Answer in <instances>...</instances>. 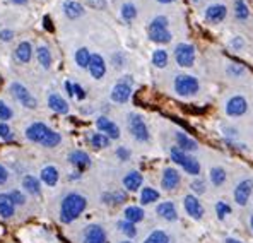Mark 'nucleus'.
Instances as JSON below:
<instances>
[{
    "instance_id": "f257e3e1",
    "label": "nucleus",
    "mask_w": 253,
    "mask_h": 243,
    "mask_svg": "<svg viewBox=\"0 0 253 243\" xmlns=\"http://www.w3.org/2000/svg\"><path fill=\"white\" fill-rule=\"evenodd\" d=\"M26 137H28L29 141L36 142V144L46 146V147H55V146H58L62 141L60 134L51 130L50 127H46L42 122H36V123H33V125H29L28 130H26Z\"/></svg>"
},
{
    "instance_id": "f03ea898",
    "label": "nucleus",
    "mask_w": 253,
    "mask_h": 243,
    "mask_svg": "<svg viewBox=\"0 0 253 243\" xmlns=\"http://www.w3.org/2000/svg\"><path fill=\"white\" fill-rule=\"evenodd\" d=\"M85 205H87V200H85L84 195H81V194H69V195L62 200L60 221L65 224L76 221V219L84 212Z\"/></svg>"
},
{
    "instance_id": "7ed1b4c3",
    "label": "nucleus",
    "mask_w": 253,
    "mask_h": 243,
    "mask_svg": "<svg viewBox=\"0 0 253 243\" xmlns=\"http://www.w3.org/2000/svg\"><path fill=\"white\" fill-rule=\"evenodd\" d=\"M169 154H171V159H173V161L176 163L178 166H180L181 170L185 171V173L190 175V177H199V175H200V170H202V166H200L199 159L193 158L190 152H183L181 149L173 147L169 151Z\"/></svg>"
},
{
    "instance_id": "20e7f679",
    "label": "nucleus",
    "mask_w": 253,
    "mask_h": 243,
    "mask_svg": "<svg viewBox=\"0 0 253 243\" xmlns=\"http://www.w3.org/2000/svg\"><path fill=\"white\" fill-rule=\"evenodd\" d=\"M149 38L154 43H169L171 41V33L168 29V19L165 16H158L149 26Z\"/></svg>"
},
{
    "instance_id": "39448f33",
    "label": "nucleus",
    "mask_w": 253,
    "mask_h": 243,
    "mask_svg": "<svg viewBox=\"0 0 253 243\" xmlns=\"http://www.w3.org/2000/svg\"><path fill=\"white\" fill-rule=\"evenodd\" d=\"M200 89V84H199V79L193 76H188V74H181L174 79V91L176 95L180 96H193L197 95Z\"/></svg>"
},
{
    "instance_id": "423d86ee",
    "label": "nucleus",
    "mask_w": 253,
    "mask_h": 243,
    "mask_svg": "<svg viewBox=\"0 0 253 243\" xmlns=\"http://www.w3.org/2000/svg\"><path fill=\"white\" fill-rule=\"evenodd\" d=\"M197 51L193 45L188 43H180L174 48V60L180 67H192L195 63Z\"/></svg>"
},
{
    "instance_id": "0eeeda50",
    "label": "nucleus",
    "mask_w": 253,
    "mask_h": 243,
    "mask_svg": "<svg viewBox=\"0 0 253 243\" xmlns=\"http://www.w3.org/2000/svg\"><path fill=\"white\" fill-rule=\"evenodd\" d=\"M128 129L130 134L133 136V139H137L139 142H147L149 141V129L144 122V118L140 115L132 113L128 117Z\"/></svg>"
},
{
    "instance_id": "6e6552de",
    "label": "nucleus",
    "mask_w": 253,
    "mask_h": 243,
    "mask_svg": "<svg viewBox=\"0 0 253 243\" xmlns=\"http://www.w3.org/2000/svg\"><path fill=\"white\" fill-rule=\"evenodd\" d=\"M252 194H253V180L252 178H245L234 187V192H233V197H234V202L241 207H245L252 199Z\"/></svg>"
},
{
    "instance_id": "1a4fd4ad",
    "label": "nucleus",
    "mask_w": 253,
    "mask_h": 243,
    "mask_svg": "<svg viewBox=\"0 0 253 243\" xmlns=\"http://www.w3.org/2000/svg\"><path fill=\"white\" fill-rule=\"evenodd\" d=\"M130 95H132V77L126 76L115 84L113 91H111V99L115 103H126Z\"/></svg>"
},
{
    "instance_id": "9d476101",
    "label": "nucleus",
    "mask_w": 253,
    "mask_h": 243,
    "mask_svg": "<svg viewBox=\"0 0 253 243\" xmlns=\"http://www.w3.org/2000/svg\"><path fill=\"white\" fill-rule=\"evenodd\" d=\"M183 207H185V212L190 216L192 219H197V221H200V219L204 218V214H206V209H204V204L200 202V199L197 195H193V194H188V195H185L183 199Z\"/></svg>"
},
{
    "instance_id": "9b49d317",
    "label": "nucleus",
    "mask_w": 253,
    "mask_h": 243,
    "mask_svg": "<svg viewBox=\"0 0 253 243\" xmlns=\"http://www.w3.org/2000/svg\"><path fill=\"white\" fill-rule=\"evenodd\" d=\"M248 110V101L245 96L241 95H236V96H231V98L228 99V103H226V115L228 117H243L245 113H247Z\"/></svg>"
},
{
    "instance_id": "f8f14e48",
    "label": "nucleus",
    "mask_w": 253,
    "mask_h": 243,
    "mask_svg": "<svg viewBox=\"0 0 253 243\" xmlns=\"http://www.w3.org/2000/svg\"><path fill=\"white\" fill-rule=\"evenodd\" d=\"M181 182V175L180 171L176 170V168H166L165 171H163V177H161V187L165 190H171L178 189V185H180Z\"/></svg>"
},
{
    "instance_id": "ddd939ff",
    "label": "nucleus",
    "mask_w": 253,
    "mask_h": 243,
    "mask_svg": "<svg viewBox=\"0 0 253 243\" xmlns=\"http://www.w3.org/2000/svg\"><path fill=\"white\" fill-rule=\"evenodd\" d=\"M84 243H106V231L99 224H91L84 230Z\"/></svg>"
},
{
    "instance_id": "4468645a",
    "label": "nucleus",
    "mask_w": 253,
    "mask_h": 243,
    "mask_svg": "<svg viewBox=\"0 0 253 243\" xmlns=\"http://www.w3.org/2000/svg\"><path fill=\"white\" fill-rule=\"evenodd\" d=\"M96 127H98L99 132L105 134V136H108L110 139H118V137H120V129H118L117 123L111 122L110 118L99 117L98 120H96Z\"/></svg>"
},
{
    "instance_id": "2eb2a0df",
    "label": "nucleus",
    "mask_w": 253,
    "mask_h": 243,
    "mask_svg": "<svg viewBox=\"0 0 253 243\" xmlns=\"http://www.w3.org/2000/svg\"><path fill=\"white\" fill-rule=\"evenodd\" d=\"M10 89H12L14 96H16V98L19 99V101L24 104L26 108H36V99L33 98L31 93H29L28 89L21 84V82H14Z\"/></svg>"
},
{
    "instance_id": "dca6fc26",
    "label": "nucleus",
    "mask_w": 253,
    "mask_h": 243,
    "mask_svg": "<svg viewBox=\"0 0 253 243\" xmlns=\"http://www.w3.org/2000/svg\"><path fill=\"white\" fill-rule=\"evenodd\" d=\"M89 72L94 79H101L103 76L106 74V63H105V58L101 55H91V60H89V65H87Z\"/></svg>"
},
{
    "instance_id": "f3484780",
    "label": "nucleus",
    "mask_w": 253,
    "mask_h": 243,
    "mask_svg": "<svg viewBox=\"0 0 253 243\" xmlns=\"http://www.w3.org/2000/svg\"><path fill=\"white\" fill-rule=\"evenodd\" d=\"M156 212L159 214V218H163L165 221H176L178 219V211H176V205L173 202H169V200H166V202H161L158 204V207H156Z\"/></svg>"
},
{
    "instance_id": "a211bd4d",
    "label": "nucleus",
    "mask_w": 253,
    "mask_h": 243,
    "mask_svg": "<svg viewBox=\"0 0 253 243\" xmlns=\"http://www.w3.org/2000/svg\"><path fill=\"white\" fill-rule=\"evenodd\" d=\"M142 183H144V177L139 171H128L124 177V187L128 192H137V190H140Z\"/></svg>"
},
{
    "instance_id": "6ab92c4d",
    "label": "nucleus",
    "mask_w": 253,
    "mask_h": 243,
    "mask_svg": "<svg viewBox=\"0 0 253 243\" xmlns=\"http://www.w3.org/2000/svg\"><path fill=\"white\" fill-rule=\"evenodd\" d=\"M69 161L72 163L79 171H84L85 168L91 166V158H89V154L84 151H72L69 154Z\"/></svg>"
},
{
    "instance_id": "aec40b11",
    "label": "nucleus",
    "mask_w": 253,
    "mask_h": 243,
    "mask_svg": "<svg viewBox=\"0 0 253 243\" xmlns=\"http://www.w3.org/2000/svg\"><path fill=\"white\" fill-rule=\"evenodd\" d=\"M226 14H228V10H226V5H221V3H215V5H211L207 7L206 10V19L209 22H222L226 19Z\"/></svg>"
},
{
    "instance_id": "412c9836",
    "label": "nucleus",
    "mask_w": 253,
    "mask_h": 243,
    "mask_svg": "<svg viewBox=\"0 0 253 243\" xmlns=\"http://www.w3.org/2000/svg\"><path fill=\"white\" fill-rule=\"evenodd\" d=\"M176 144L178 149H181L183 152H193L199 149V142L187 136L185 132H176Z\"/></svg>"
},
{
    "instance_id": "4be33fe9",
    "label": "nucleus",
    "mask_w": 253,
    "mask_h": 243,
    "mask_svg": "<svg viewBox=\"0 0 253 243\" xmlns=\"http://www.w3.org/2000/svg\"><path fill=\"white\" fill-rule=\"evenodd\" d=\"M124 218H125V221L137 224V223L144 221L146 212H144V209L140 207V205H128V207H125V211H124Z\"/></svg>"
},
{
    "instance_id": "5701e85b",
    "label": "nucleus",
    "mask_w": 253,
    "mask_h": 243,
    "mask_svg": "<svg viewBox=\"0 0 253 243\" xmlns=\"http://www.w3.org/2000/svg\"><path fill=\"white\" fill-rule=\"evenodd\" d=\"M209 180L214 187H222L226 183V180H228V173H226L224 168L214 166V168H211V171H209Z\"/></svg>"
},
{
    "instance_id": "b1692460",
    "label": "nucleus",
    "mask_w": 253,
    "mask_h": 243,
    "mask_svg": "<svg viewBox=\"0 0 253 243\" xmlns=\"http://www.w3.org/2000/svg\"><path fill=\"white\" fill-rule=\"evenodd\" d=\"M48 104H50V108L55 111V113L63 115V113L69 111V103H67L60 95H50V98H48Z\"/></svg>"
},
{
    "instance_id": "393cba45",
    "label": "nucleus",
    "mask_w": 253,
    "mask_h": 243,
    "mask_svg": "<svg viewBox=\"0 0 253 243\" xmlns=\"http://www.w3.org/2000/svg\"><path fill=\"white\" fill-rule=\"evenodd\" d=\"M14 214V202L9 194H0V216L2 218H10Z\"/></svg>"
},
{
    "instance_id": "a878e982",
    "label": "nucleus",
    "mask_w": 253,
    "mask_h": 243,
    "mask_svg": "<svg viewBox=\"0 0 253 243\" xmlns=\"http://www.w3.org/2000/svg\"><path fill=\"white\" fill-rule=\"evenodd\" d=\"M63 10H65V14L70 19H77V17H81L84 14L83 5H81L79 2H76V0H67V2L63 3Z\"/></svg>"
},
{
    "instance_id": "bb28decb",
    "label": "nucleus",
    "mask_w": 253,
    "mask_h": 243,
    "mask_svg": "<svg viewBox=\"0 0 253 243\" xmlns=\"http://www.w3.org/2000/svg\"><path fill=\"white\" fill-rule=\"evenodd\" d=\"M159 200V192L152 187H144L140 190V204L142 205H149V204H154Z\"/></svg>"
},
{
    "instance_id": "cd10ccee",
    "label": "nucleus",
    "mask_w": 253,
    "mask_h": 243,
    "mask_svg": "<svg viewBox=\"0 0 253 243\" xmlns=\"http://www.w3.org/2000/svg\"><path fill=\"white\" fill-rule=\"evenodd\" d=\"M103 202L110 204V205L124 204L126 202V194L124 190H117V192H111V194H103Z\"/></svg>"
},
{
    "instance_id": "c85d7f7f",
    "label": "nucleus",
    "mask_w": 253,
    "mask_h": 243,
    "mask_svg": "<svg viewBox=\"0 0 253 243\" xmlns=\"http://www.w3.org/2000/svg\"><path fill=\"white\" fill-rule=\"evenodd\" d=\"M42 180L50 187H55L58 182V170L55 166H46L42 170Z\"/></svg>"
},
{
    "instance_id": "c756f323",
    "label": "nucleus",
    "mask_w": 253,
    "mask_h": 243,
    "mask_svg": "<svg viewBox=\"0 0 253 243\" xmlns=\"http://www.w3.org/2000/svg\"><path fill=\"white\" fill-rule=\"evenodd\" d=\"M22 185H24V189L28 190V194H33V195H40V192H42V187H40L38 178L31 177V175L24 177V180H22Z\"/></svg>"
},
{
    "instance_id": "7c9ffc66",
    "label": "nucleus",
    "mask_w": 253,
    "mask_h": 243,
    "mask_svg": "<svg viewBox=\"0 0 253 243\" xmlns=\"http://www.w3.org/2000/svg\"><path fill=\"white\" fill-rule=\"evenodd\" d=\"M16 57H17V60L22 63H28L31 60V45H29L28 41H22L19 47H17Z\"/></svg>"
},
{
    "instance_id": "2f4dec72",
    "label": "nucleus",
    "mask_w": 253,
    "mask_h": 243,
    "mask_svg": "<svg viewBox=\"0 0 253 243\" xmlns=\"http://www.w3.org/2000/svg\"><path fill=\"white\" fill-rule=\"evenodd\" d=\"M91 146L94 149H105L110 146V137L105 136V134H101V132H96V134H92L91 136Z\"/></svg>"
},
{
    "instance_id": "473e14b6",
    "label": "nucleus",
    "mask_w": 253,
    "mask_h": 243,
    "mask_svg": "<svg viewBox=\"0 0 253 243\" xmlns=\"http://www.w3.org/2000/svg\"><path fill=\"white\" fill-rule=\"evenodd\" d=\"M234 16H236L240 21L248 19L250 10H248V5L245 0H234Z\"/></svg>"
},
{
    "instance_id": "72a5a7b5",
    "label": "nucleus",
    "mask_w": 253,
    "mask_h": 243,
    "mask_svg": "<svg viewBox=\"0 0 253 243\" xmlns=\"http://www.w3.org/2000/svg\"><path fill=\"white\" fill-rule=\"evenodd\" d=\"M144 243H171V240H169L168 233H165V231H161V230H156L144 240Z\"/></svg>"
},
{
    "instance_id": "f704fd0d",
    "label": "nucleus",
    "mask_w": 253,
    "mask_h": 243,
    "mask_svg": "<svg viewBox=\"0 0 253 243\" xmlns=\"http://www.w3.org/2000/svg\"><path fill=\"white\" fill-rule=\"evenodd\" d=\"M215 214H217L219 221H222L231 214V205L224 202V200H219V202H215Z\"/></svg>"
},
{
    "instance_id": "c9c22d12",
    "label": "nucleus",
    "mask_w": 253,
    "mask_h": 243,
    "mask_svg": "<svg viewBox=\"0 0 253 243\" xmlns=\"http://www.w3.org/2000/svg\"><path fill=\"white\" fill-rule=\"evenodd\" d=\"M152 63L156 67H159V69L168 65V53H166V50H156L152 53Z\"/></svg>"
},
{
    "instance_id": "e433bc0d",
    "label": "nucleus",
    "mask_w": 253,
    "mask_h": 243,
    "mask_svg": "<svg viewBox=\"0 0 253 243\" xmlns=\"http://www.w3.org/2000/svg\"><path fill=\"white\" fill-rule=\"evenodd\" d=\"M118 230L122 231V233L125 235V237H128V238H133L137 235V228H135V224L133 223H128V221H118Z\"/></svg>"
},
{
    "instance_id": "4c0bfd02",
    "label": "nucleus",
    "mask_w": 253,
    "mask_h": 243,
    "mask_svg": "<svg viewBox=\"0 0 253 243\" xmlns=\"http://www.w3.org/2000/svg\"><path fill=\"white\" fill-rule=\"evenodd\" d=\"M89 60H91V53H89L85 48H81V50H77V53H76L77 65L83 67V69H85V67L89 65Z\"/></svg>"
},
{
    "instance_id": "58836bf2",
    "label": "nucleus",
    "mask_w": 253,
    "mask_h": 243,
    "mask_svg": "<svg viewBox=\"0 0 253 243\" xmlns=\"http://www.w3.org/2000/svg\"><path fill=\"white\" fill-rule=\"evenodd\" d=\"M38 62L42 63L44 69H48V67L51 65V55H50V51H48L46 47L38 48Z\"/></svg>"
},
{
    "instance_id": "ea45409f",
    "label": "nucleus",
    "mask_w": 253,
    "mask_h": 243,
    "mask_svg": "<svg viewBox=\"0 0 253 243\" xmlns=\"http://www.w3.org/2000/svg\"><path fill=\"white\" fill-rule=\"evenodd\" d=\"M190 189H192L193 195H202V194H206L207 187H206V182L202 180V178H197V180H193L192 183H190Z\"/></svg>"
},
{
    "instance_id": "a19ab883",
    "label": "nucleus",
    "mask_w": 253,
    "mask_h": 243,
    "mask_svg": "<svg viewBox=\"0 0 253 243\" xmlns=\"http://www.w3.org/2000/svg\"><path fill=\"white\" fill-rule=\"evenodd\" d=\"M135 16H137V9L133 3H125V5L122 7V17H124L125 21L135 19Z\"/></svg>"
},
{
    "instance_id": "79ce46f5",
    "label": "nucleus",
    "mask_w": 253,
    "mask_h": 243,
    "mask_svg": "<svg viewBox=\"0 0 253 243\" xmlns=\"http://www.w3.org/2000/svg\"><path fill=\"white\" fill-rule=\"evenodd\" d=\"M12 118V110L3 101H0V120H10Z\"/></svg>"
},
{
    "instance_id": "37998d69",
    "label": "nucleus",
    "mask_w": 253,
    "mask_h": 243,
    "mask_svg": "<svg viewBox=\"0 0 253 243\" xmlns=\"http://www.w3.org/2000/svg\"><path fill=\"white\" fill-rule=\"evenodd\" d=\"M243 72H245V67H241L240 63H231V65L228 67V74L233 77H240Z\"/></svg>"
},
{
    "instance_id": "c03bdc74",
    "label": "nucleus",
    "mask_w": 253,
    "mask_h": 243,
    "mask_svg": "<svg viewBox=\"0 0 253 243\" xmlns=\"http://www.w3.org/2000/svg\"><path fill=\"white\" fill-rule=\"evenodd\" d=\"M0 137L3 141H12V132H10V127L5 123H0Z\"/></svg>"
},
{
    "instance_id": "a18cd8bd",
    "label": "nucleus",
    "mask_w": 253,
    "mask_h": 243,
    "mask_svg": "<svg viewBox=\"0 0 253 243\" xmlns=\"http://www.w3.org/2000/svg\"><path fill=\"white\" fill-rule=\"evenodd\" d=\"M9 195H10V199H12V202H14V205H22V204H24V195H22V194L19 192V190H12V192H10L9 194Z\"/></svg>"
},
{
    "instance_id": "49530a36",
    "label": "nucleus",
    "mask_w": 253,
    "mask_h": 243,
    "mask_svg": "<svg viewBox=\"0 0 253 243\" xmlns=\"http://www.w3.org/2000/svg\"><path fill=\"white\" fill-rule=\"evenodd\" d=\"M130 154H132V152H130L126 147H118L117 149V156L122 159V161H126V159H130Z\"/></svg>"
},
{
    "instance_id": "de8ad7c7",
    "label": "nucleus",
    "mask_w": 253,
    "mask_h": 243,
    "mask_svg": "<svg viewBox=\"0 0 253 243\" xmlns=\"http://www.w3.org/2000/svg\"><path fill=\"white\" fill-rule=\"evenodd\" d=\"M231 47L234 48V50H241V48L245 47L243 38H240V36H234V38L231 40Z\"/></svg>"
},
{
    "instance_id": "09e8293b",
    "label": "nucleus",
    "mask_w": 253,
    "mask_h": 243,
    "mask_svg": "<svg viewBox=\"0 0 253 243\" xmlns=\"http://www.w3.org/2000/svg\"><path fill=\"white\" fill-rule=\"evenodd\" d=\"M87 3L94 9H106V0H87Z\"/></svg>"
},
{
    "instance_id": "8fccbe9b",
    "label": "nucleus",
    "mask_w": 253,
    "mask_h": 243,
    "mask_svg": "<svg viewBox=\"0 0 253 243\" xmlns=\"http://www.w3.org/2000/svg\"><path fill=\"white\" fill-rule=\"evenodd\" d=\"M74 95H76L79 99H84V98H85V93H84V89L81 88L79 84H74Z\"/></svg>"
},
{
    "instance_id": "3c124183",
    "label": "nucleus",
    "mask_w": 253,
    "mask_h": 243,
    "mask_svg": "<svg viewBox=\"0 0 253 243\" xmlns=\"http://www.w3.org/2000/svg\"><path fill=\"white\" fill-rule=\"evenodd\" d=\"M14 36L12 31H9V29H3V31H0V40L2 41H10Z\"/></svg>"
},
{
    "instance_id": "603ef678",
    "label": "nucleus",
    "mask_w": 253,
    "mask_h": 243,
    "mask_svg": "<svg viewBox=\"0 0 253 243\" xmlns=\"http://www.w3.org/2000/svg\"><path fill=\"white\" fill-rule=\"evenodd\" d=\"M7 178H9V171L5 170V166H2V164H0V185H2V183H5Z\"/></svg>"
},
{
    "instance_id": "864d4df0",
    "label": "nucleus",
    "mask_w": 253,
    "mask_h": 243,
    "mask_svg": "<svg viewBox=\"0 0 253 243\" xmlns=\"http://www.w3.org/2000/svg\"><path fill=\"white\" fill-rule=\"evenodd\" d=\"M43 26L48 29V31H55V28L51 26V19H50V16H44L43 17Z\"/></svg>"
},
{
    "instance_id": "5fc2aeb1",
    "label": "nucleus",
    "mask_w": 253,
    "mask_h": 243,
    "mask_svg": "<svg viewBox=\"0 0 253 243\" xmlns=\"http://www.w3.org/2000/svg\"><path fill=\"white\" fill-rule=\"evenodd\" d=\"M65 89H67V93H69V96H74V84H70L69 81L65 82Z\"/></svg>"
},
{
    "instance_id": "6e6d98bb",
    "label": "nucleus",
    "mask_w": 253,
    "mask_h": 243,
    "mask_svg": "<svg viewBox=\"0 0 253 243\" xmlns=\"http://www.w3.org/2000/svg\"><path fill=\"white\" fill-rule=\"evenodd\" d=\"M224 243H245V242L238 240V238H233V237H228V238L224 240Z\"/></svg>"
},
{
    "instance_id": "4d7b16f0",
    "label": "nucleus",
    "mask_w": 253,
    "mask_h": 243,
    "mask_svg": "<svg viewBox=\"0 0 253 243\" xmlns=\"http://www.w3.org/2000/svg\"><path fill=\"white\" fill-rule=\"evenodd\" d=\"M10 2H14V3H26V0H10Z\"/></svg>"
},
{
    "instance_id": "13d9d810",
    "label": "nucleus",
    "mask_w": 253,
    "mask_h": 243,
    "mask_svg": "<svg viewBox=\"0 0 253 243\" xmlns=\"http://www.w3.org/2000/svg\"><path fill=\"white\" fill-rule=\"evenodd\" d=\"M158 2H161V3H169V2H173V0H158Z\"/></svg>"
},
{
    "instance_id": "bf43d9fd",
    "label": "nucleus",
    "mask_w": 253,
    "mask_h": 243,
    "mask_svg": "<svg viewBox=\"0 0 253 243\" xmlns=\"http://www.w3.org/2000/svg\"><path fill=\"white\" fill-rule=\"evenodd\" d=\"M250 228H252V231H253V214H252V218H250Z\"/></svg>"
},
{
    "instance_id": "052dcab7",
    "label": "nucleus",
    "mask_w": 253,
    "mask_h": 243,
    "mask_svg": "<svg viewBox=\"0 0 253 243\" xmlns=\"http://www.w3.org/2000/svg\"><path fill=\"white\" fill-rule=\"evenodd\" d=\"M122 243H132V242H128V240H126V242H122Z\"/></svg>"
},
{
    "instance_id": "680f3d73",
    "label": "nucleus",
    "mask_w": 253,
    "mask_h": 243,
    "mask_svg": "<svg viewBox=\"0 0 253 243\" xmlns=\"http://www.w3.org/2000/svg\"><path fill=\"white\" fill-rule=\"evenodd\" d=\"M192 2H199V0H192Z\"/></svg>"
}]
</instances>
